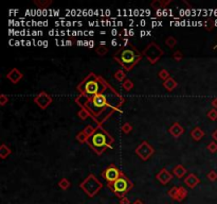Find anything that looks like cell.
Returning <instances> with one entry per match:
<instances>
[{
  "instance_id": "22",
  "label": "cell",
  "mask_w": 217,
  "mask_h": 204,
  "mask_svg": "<svg viewBox=\"0 0 217 204\" xmlns=\"http://www.w3.org/2000/svg\"><path fill=\"white\" fill-rule=\"evenodd\" d=\"M125 78H126V74L122 69H119V70L115 74V79L118 80V81H125Z\"/></svg>"
},
{
  "instance_id": "48",
  "label": "cell",
  "mask_w": 217,
  "mask_h": 204,
  "mask_svg": "<svg viewBox=\"0 0 217 204\" xmlns=\"http://www.w3.org/2000/svg\"><path fill=\"white\" fill-rule=\"evenodd\" d=\"M71 40H67V42H66V45H71Z\"/></svg>"
},
{
  "instance_id": "37",
  "label": "cell",
  "mask_w": 217,
  "mask_h": 204,
  "mask_svg": "<svg viewBox=\"0 0 217 204\" xmlns=\"http://www.w3.org/2000/svg\"><path fill=\"white\" fill-rule=\"evenodd\" d=\"M120 204H130V201L127 197H123L120 199Z\"/></svg>"
},
{
  "instance_id": "35",
  "label": "cell",
  "mask_w": 217,
  "mask_h": 204,
  "mask_svg": "<svg viewBox=\"0 0 217 204\" xmlns=\"http://www.w3.org/2000/svg\"><path fill=\"white\" fill-rule=\"evenodd\" d=\"M208 179L210 181H212V182H214V181H216V179H217V173L215 171H213V170H212V171H210L208 173Z\"/></svg>"
},
{
  "instance_id": "19",
  "label": "cell",
  "mask_w": 217,
  "mask_h": 204,
  "mask_svg": "<svg viewBox=\"0 0 217 204\" xmlns=\"http://www.w3.org/2000/svg\"><path fill=\"white\" fill-rule=\"evenodd\" d=\"M10 153H11V150L7 148L6 145L2 144L1 147H0V157H1V159H6Z\"/></svg>"
},
{
  "instance_id": "5",
  "label": "cell",
  "mask_w": 217,
  "mask_h": 204,
  "mask_svg": "<svg viewBox=\"0 0 217 204\" xmlns=\"http://www.w3.org/2000/svg\"><path fill=\"white\" fill-rule=\"evenodd\" d=\"M143 53H144V55L148 59V61L151 62V63H156V62L159 60L160 56L163 54V51H162V49H160L156 44L151 43L147 46Z\"/></svg>"
},
{
  "instance_id": "18",
  "label": "cell",
  "mask_w": 217,
  "mask_h": 204,
  "mask_svg": "<svg viewBox=\"0 0 217 204\" xmlns=\"http://www.w3.org/2000/svg\"><path fill=\"white\" fill-rule=\"evenodd\" d=\"M188 196V190L185 189L184 187H181L179 186V189H178V193H177V197H176V201H182L184 198H187Z\"/></svg>"
},
{
  "instance_id": "26",
  "label": "cell",
  "mask_w": 217,
  "mask_h": 204,
  "mask_svg": "<svg viewBox=\"0 0 217 204\" xmlns=\"http://www.w3.org/2000/svg\"><path fill=\"white\" fill-rule=\"evenodd\" d=\"M76 139L79 141V143H85L86 140H88V137H87V135L84 133V131H82V132H79V134L76 135Z\"/></svg>"
},
{
  "instance_id": "1",
  "label": "cell",
  "mask_w": 217,
  "mask_h": 204,
  "mask_svg": "<svg viewBox=\"0 0 217 204\" xmlns=\"http://www.w3.org/2000/svg\"><path fill=\"white\" fill-rule=\"evenodd\" d=\"M89 143L91 148H93V150L97 154H101L108 146V136L103 130L97 129L95 133L91 137H89Z\"/></svg>"
},
{
  "instance_id": "33",
  "label": "cell",
  "mask_w": 217,
  "mask_h": 204,
  "mask_svg": "<svg viewBox=\"0 0 217 204\" xmlns=\"http://www.w3.org/2000/svg\"><path fill=\"white\" fill-rule=\"evenodd\" d=\"M208 150L212 152V153H214V152H216L217 151V144L216 143H210L208 145Z\"/></svg>"
},
{
  "instance_id": "46",
  "label": "cell",
  "mask_w": 217,
  "mask_h": 204,
  "mask_svg": "<svg viewBox=\"0 0 217 204\" xmlns=\"http://www.w3.org/2000/svg\"><path fill=\"white\" fill-rule=\"evenodd\" d=\"M43 46H45V47H47V46H48V42H47V40H45V42H43Z\"/></svg>"
},
{
  "instance_id": "25",
  "label": "cell",
  "mask_w": 217,
  "mask_h": 204,
  "mask_svg": "<svg viewBox=\"0 0 217 204\" xmlns=\"http://www.w3.org/2000/svg\"><path fill=\"white\" fill-rule=\"evenodd\" d=\"M178 189H179V187H177V186H174L172 188V189H170L169 190V196L170 198L173 199V200H176V197H177V193H178Z\"/></svg>"
},
{
  "instance_id": "34",
  "label": "cell",
  "mask_w": 217,
  "mask_h": 204,
  "mask_svg": "<svg viewBox=\"0 0 217 204\" xmlns=\"http://www.w3.org/2000/svg\"><path fill=\"white\" fill-rule=\"evenodd\" d=\"M173 58H174V60H175V61L179 62V61H181V60H182L183 54L181 53V51H176V52H175L174 54H173Z\"/></svg>"
},
{
  "instance_id": "7",
  "label": "cell",
  "mask_w": 217,
  "mask_h": 204,
  "mask_svg": "<svg viewBox=\"0 0 217 204\" xmlns=\"http://www.w3.org/2000/svg\"><path fill=\"white\" fill-rule=\"evenodd\" d=\"M136 153L138 154L142 159L146 161V159H148L149 157L153 155L154 149L151 148V145L147 143V141H143V143L136 149Z\"/></svg>"
},
{
  "instance_id": "13",
  "label": "cell",
  "mask_w": 217,
  "mask_h": 204,
  "mask_svg": "<svg viewBox=\"0 0 217 204\" xmlns=\"http://www.w3.org/2000/svg\"><path fill=\"white\" fill-rule=\"evenodd\" d=\"M184 183H185V185H187L188 187L194 188L195 186H197V185L199 184V179H198L195 174L191 173V174L188 175L187 179H184Z\"/></svg>"
},
{
  "instance_id": "49",
  "label": "cell",
  "mask_w": 217,
  "mask_h": 204,
  "mask_svg": "<svg viewBox=\"0 0 217 204\" xmlns=\"http://www.w3.org/2000/svg\"><path fill=\"white\" fill-rule=\"evenodd\" d=\"M94 34V32H92V31H90L89 32V35H93Z\"/></svg>"
},
{
  "instance_id": "23",
  "label": "cell",
  "mask_w": 217,
  "mask_h": 204,
  "mask_svg": "<svg viewBox=\"0 0 217 204\" xmlns=\"http://www.w3.org/2000/svg\"><path fill=\"white\" fill-rule=\"evenodd\" d=\"M165 44H166L167 47L174 48L175 46H176V44H177V40H176V38H174L173 36H170V37L166 38V40H165Z\"/></svg>"
},
{
  "instance_id": "30",
  "label": "cell",
  "mask_w": 217,
  "mask_h": 204,
  "mask_svg": "<svg viewBox=\"0 0 217 204\" xmlns=\"http://www.w3.org/2000/svg\"><path fill=\"white\" fill-rule=\"evenodd\" d=\"M77 116H79L82 120H85V119H87V118L89 117V113L87 112L86 110H81L79 113H77Z\"/></svg>"
},
{
  "instance_id": "27",
  "label": "cell",
  "mask_w": 217,
  "mask_h": 204,
  "mask_svg": "<svg viewBox=\"0 0 217 204\" xmlns=\"http://www.w3.org/2000/svg\"><path fill=\"white\" fill-rule=\"evenodd\" d=\"M159 78L162 79V80H164V81H166L167 79L170 78L169 71H167L166 69H162V70L159 72Z\"/></svg>"
},
{
  "instance_id": "41",
  "label": "cell",
  "mask_w": 217,
  "mask_h": 204,
  "mask_svg": "<svg viewBox=\"0 0 217 204\" xmlns=\"http://www.w3.org/2000/svg\"><path fill=\"white\" fill-rule=\"evenodd\" d=\"M111 45L112 46H117L118 45V40H115V38H113V40H111Z\"/></svg>"
},
{
  "instance_id": "3",
  "label": "cell",
  "mask_w": 217,
  "mask_h": 204,
  "mask_svg": "<svg viewBox=\"0 0 217 204\" xmlns=\"http://www.w3.org/2000/svg\"><path fill=\"white\" fill-rule=\"evenodd\" d=\"M115 58L117 59V61L120 62L127 70H130L131 67L139 61L140 56H139L133 50H131V49H123V50H121V52L118 53Z\"/></svg>"
},
{
  "instance_id": "39",
  "label": "cell",
  "mask_w": 217,
  "mask_h": 204,
  "mask_svg": "<svg viewBox=\"0 0 217 204\" xmlns=\"http://www.w3.org/2000/svg\"><path fill=\"white\" fill-rule=\"evenodd\" d=\"M212 105H213L214 107H217V98L212 100Z\"/></svg>"
},
{
  "instance_id": "42",
  "label": "cell",
  "mask_w": 217,
  "mask_h": 204,
  "mask_svg": "<svg viewBox=\"0 0 217 204\" xmlns=\"http://www.w3.org/2000/svg\"><path fill=\"white\" fill-rule=\"evenodd\" d=\"M111 33H112V35H113V36H115V35L118 34V31L115 30V29H113V30L111 31Z\"/></svg>"
},
{
  "instance_id": "6",
  "label": "cell",
  "mask_w": 217,
  "mask_h": 204,
  "mask_svg": "<svg viewBox=\"0 0 217 204\" xmlns=\"http://www.w3.org/2000/svg\"><path fill=\"white\" fill-rule=\"evenodd\" d=\"M122 175V172L119 170L117 167L110 165L108 168H106L102 173V177L107 181L108 183H113L115 181H117L119 178Z\"/></svg>"
},
{
  "instance_id": "44",
  "label": "cell",
  "mask_w": 217,
  "mask_h": 204,
  "mask_svg": "<svg viewBox=\"0 0 217 204\" xmlns=\"http://www.w3.org/2000/svg\"><path fill=\"white\" fill-rule=\"evenodd\" d=\"M93 46H94V42H92V40H90L88 47H93Z\"/></svg>"
},
{
  "instance_id": "21",
  "label": "cell",
  "mask_w": 217,
  "mask_h": 204,
  "mask_svg": "<svg viewBox=\"0 0 217 204\" xmlns=\"http://www.w3.org/2000/svg\"><path fill=\"white\" fill-rule=\"evenodd\" d=\"M58 186L61 188L63 190H66V189H68L69 187L71 186V183L69 182L67 179H65V178H63L61 181L58 182Z\"/></svg>"
},
{
  "instance_id": "15",
  "label": "cell",
  "mask_w": 217,
  "mask_h": 204,
  "mask_svg": "<svg viewBox=\"0 0 217 204\" xmlns=\"http://www.w3.org/2000/svg\"><path fill=\"white\" fill-rule=\"evenodd\" d=\"M191 135H192L194 140H200V139L205 136V133L201 131V129L199 128V126H196L192 132H191Z\"/></svg>"
},
{
  "instance_id": "29",
  "label": "cell",
  "mask_w": 217,
  "mask_h": 204,
  "mask_svg": "<svg viewBox=\"0 0 217 204\" xmlns=\"http://www.w3.org/2000/svg\"><path fill=\"white\" fill-rule=\"evenodd\" d=\"M95 50H97V53L99 54V55H105V54L108 52V48L105 47V46H100V47H97Z\"/></svg>"
},
{
  "instance_id": "8",
  "label": "cell",
  "mask_w": 217,
  "mask_h": 204,
  "mask_svg": "<svg viewBox=\"0 0 217 204\" xmlns=\"http://www.w3.org/2000/svg\"><path fill=\"white\" fill-rule=\"evenodd\" d=\"M34 101L37 103L38 107H40L41 108H46L48 107V105L52 102V98H51L46 92H41L38 96L35 97Z\"/></svg>"
},
{
  "instance_id": "4",
  "label": "cell",
  "mask_w": 217,
  "mask_h": 204,
  "mask_svg": "<svg viewBox=\"0 0 217 204\" xmlns=\"http://www.w3.org/2000/svg\"><path fill=\"white\" fill-rule=\"evenodd\" d=\"M101 187H102V184L92 174H90L81 184V188L88 197H93V196L97 195V192L101 189Z\"/></svg>"
},
{
  "instance_id": "31",
  "label": "cell",
  "mask_w": 217,
  "mask_h": 204,
  "mask_svg": "<svg viewBox=\"0 0 217 204\" xmlns=\"http://www.w3.org/2000/svg\"><path fill=\"white\" fill-rule=\"evenodd\" d=\"M131 130H133V126H131L130 123L126 122V123H124V125L122 126V131H123V132L125 133V134L129 133Z\"/></svg>"
},
{
  "instance_id": "2",
  "label": "cell",
  "mask_w": 217,
  "mask_h": 204,
  "mask_svg": "<svg viewBox=\"0 0 217 204\" xmlns=\"http://www.w3.org/2000/svg\"><path fill=\"white\" fill-rule=\"evenodd\" d=\"M108 187L117 195V197L121 199V198L125 197L126 193L131 189L133 184H131L127 178L122 173V175H121L117 181H115L113 183H109V184H108Z\"/></svg>"
},
{
  "instance_id": "38",
  "label": "cell",
  "mask_w": 217,
  "mask_h": 204,
  "mask_svg": "<svg viewBox=\"0 0 217 204\" xmlns=\"http://www.w3.org/2000/svg\"><path fill=\"white\" fill-rule=\"evenodd\" d=\"M35 3L37 4V6H41V7H46V6H48V4H50L51 3V1H46V2H39V1H35Z\"/></svg>"
},
{
  "instance_id": "28",
  "label": "cell",
  "mask_w": 217,
  "mask_h": 204,
  "mask_svg": "<svg viewBox=\"0 0 217 204\" xmlns=\"http://www.w3.org/2000/svg\"><path fill=\"white\" fill-rule=\"evenodd\" d=\"M122 85H123V88H124V89H126V90H130V89L133 87V82H131L129 79L125 80V81L123 82V84H122Z\"/></svg>"
},
{
  "instance_id": "43",
  "label": "cell",
  "mask_w": 217,
  "mask_h": 204,
  "mask_svg": "<svg viewBox=\"0 0 217 204\" xmlns=\"http://www.w3.org/2000/svg\"><path fill=\"white\" fill-rule=\"evenodd\" d=\"M213 137H214V139H215V140H217V130L213 133Z\"/></svg>"
},
{
  "instance_id": "12",
  "label": "cell",
  "mask_w": 217,
  "mask_h": 204,
  "mask_svg": "<svg viewBox=\"0 0 217 204\" xmlns=\"http://www.w3.org/2000/svg\"><path fill=\"white\" fill-rule=\"evenodd\" d=\"M92 103L97 108H102L104 107L107 103V100H106V97L101 93V94H97L93 96V99H92Z\"/></svg>"
},
{
  "instance_id": "9",
  "label": "cell",
  "mask_w": 217,
  "mask_h": 204,
  "mask_svg": "<svg viewBox=\"0 0 217 204\" xmlns=\"http://www.w3.org/2000/svg\"><path fill=\"white\" fill-rule=\"evenodd\" d=\"M100 89V83L97 80H90L85 84V92L88 95H97V92Z\"/></svg>"
},
{
  "instance_id": "40",
  "label": "cell",
  "mask_w": 217,
  "mask_h": 204,
  "mask_svg": "<svg viewBox=\"0 0 217 204\" xmlns=\"http://www.w3.org/2000/svg\"><path fill=\"white\" fill-rule=\"evenodd\" d=\"M133 204H144L143 201H141L140 199H138V200H136V201H133Z\"/></svg>"
},
{
  "instance_id": "32",
  "label": "cell",
  "mask_w": 217,
  "mask_h": 204,
  "mask_svg": "<svg viewBox=\"0 0 217 204\" xmlns=\"http://www.w3.org/2000/svg\"><path fill=\"white\" fill-rule=\"evenodd\" d=\"M208 117L210 118L211 120H216L217 119V111L216 110H211L210 112L208 113Z\"/></svg>"
},
{
  "instance_id": "20",
  "label": "cell",
  "mask_w": 217,
  "mask_h": 204,
  "mask_svg": "<svg viewBox=\"0 0 217 204\" xmlns=\"http://www.w3.org/2000/svg\"><path fill=\"white\" fill-rule=\"evenodd\" d=\"M83 131H84V133L87 135V137L89 138V137H91V136L93 135V134L95 133V131H97V129H95L94 126H92L88 125V126H87L86 128H85Z\"/></svg>"
},
{
  "instance_id": "24",
  "label": "cell",
  "mask_w": 217,
  "mask_h": 204,
  "mask_svg": "<svg viewBox=\"0 0 217 204\" xmlns=\"http://www.w3.org/2000/svg\"><path fill=\"white\" fill-rule=\"evenodd\" d=\"M164 6V2L160 1V0H155V1H153L151 3V7H153V9L157 10V11H159L160 9H162V7Z\"/></svg>"
},
{
  "instance_id": "36",
  "label": "cell",
  "mask_w": 217,
  "mask_h": 204,
  "mask_svg": "<svg viewBox=\"0 0 217 204\" xmlns=\"http://www.w3.org/2000/svg\"><path fill=\"white\" fill-rule=\"evenodd\" d=\"M7 102H9V98H7L6 95H3V94L0 95V105H1V107H3Z\"/></svg>"
},
{
  "instance_id": "16",
  "label": "cell",
  "mask_w": 217,
  "mask_h": 204,
  "mask_svg": "<svg viewBox=\"0 0 217 204\" xmlns=\"http://www.w3.org/2000/svg\"><path fill=\"white\" fill-rule=\"evenodd\" d=\"M185 172H187V170H185V168L182 166V165H178V166H176L174 169H173V173L176 175L177 178H179V179L185 174Z\"/></svg>"
},
{
  "instance_id": "17",
  "label": "cell",
  "mask_w": 217,
  "mask_h": 204,
  "mask_svg": "<svg viewBox=\"0 0 217 204\" xmlns=\"http://www.w3.org/2000/svg\"><path fill=\"white\" fill-rule=\"evenodd\" d=\"M164 87L166 88L167 90H173L175 88V87L177 86V83H176V81H175L173 78H170V79H167L166 81H164Z\"/></svg>"
},
{
  "instance_id": "10",
  "label": "cell",
  "mask_w": 217,
  "mask_h": 204,
  "mask_svg": "<svg viewBox=\"0 0 217 204\" xmlns=\"http://www.w3.org/2000/svg\"><path fill=\"white\" fill-rule=\"evenodd\" d=\"M156 178H157V180H158L159 182L161 183V184L165 185V184H167V183H169L170 181L173 179V175L170 174L166 169L163 168V169L161 170V171L159 172L158 174L156 175Z\"/></svg>"
},
{
  "instance_id": "47",
  "label": "cell",
  "mask_w": 217,
  "mask_h": 204,
  "mask_svg": "<svg viewBox=\"0 0 217 204\" xmlns=\"http://www.w3.org/2000/svg\"><path fill=\"white\" fill-rule=\"evenodd\" d=\"M145 31H141V36H144V35H145Z\"/></svg>"
},
{
  "instance_id": "11",
  "label": "cell",
  "mask_w": 217,
  "mask_h": 204,
  "mask_svg": "<svg viewBox=\"0 0 217 204\" xmlns=\"http://www.w3.org/2000/svg\"><path fill=\"white\" fill-rule=\"evenodd\" d=\"M7 79H9L10 81L12 82V83L16 84V83H18V82L20 81V80H21L22 74L19 70H18L17 68H13L12 70L7 74Z\"/></svg>"
},
{
  "instance_id": "45",
  "label": "cell",
  "mask_w": 217,
  "mask_h": 204,
  "mask_svg": "<svg viewBox=\"0 0 217 204\" xmlns=\"http://www.w3.org/2000/svg\"><path fill=\"white\" fill-rule=\"evenodd\" d=\"M128 33H129V35L131 36V35H133V33H135V31H133V30H130V31H129Z\"/></svg>"
},
{
  "instance_id": "14",
  "label": "cell",
  "mask_w": 217,
  "mask_h": 204,
  "mask_svg": "<svg viewBox=\"0 0 217 204\" xmlns=\"http://www.w3.org/2000/svg\"><path fill=\"white\" fill-rule=\"evenodd\" d=\"M170 133L172 134L174 137H179V136L183 133V128L179 125V123L176 122V123H174V125L170 126Z\"/></svg>"
}]
</instances>
